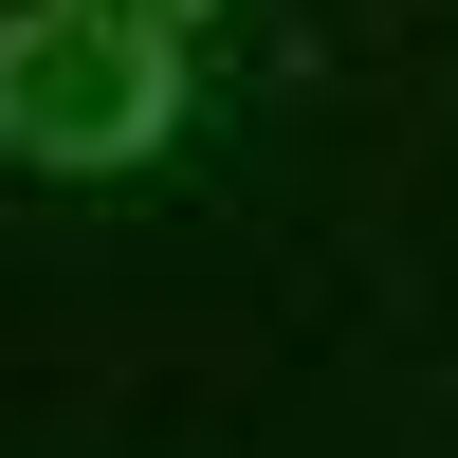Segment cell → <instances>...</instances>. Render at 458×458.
Listing matches in <instances>:
<instances>
[{"label": "cell", "instance_id": "7a4b0ae2", "mask_svg": "<svg viewBox=\"0 0 458 458\" xmlns=\"http://www.w3.org/2000/svg\"><path fill=\"white\" fill-rule=\"evenodd\" d=\"M147 19H183V0H147Z\"/></svg>", "mask_w": 458, "mask_h": 458}, {"label": "cell", "instance_id": "6da1fadb", "mask_svg": "<svg viewBox=\"0 0 458 458\" xmlns=\"http://www.w3.org/2000/svg\"><path fill=\"white\" fill-rule=\"evenodd\" d=\"M165 19L147 0H37L0 19V147L19 165H147L165 147Z\"/></svg>", "mask_w": 458, "mask_h": 458}]
</instances>
